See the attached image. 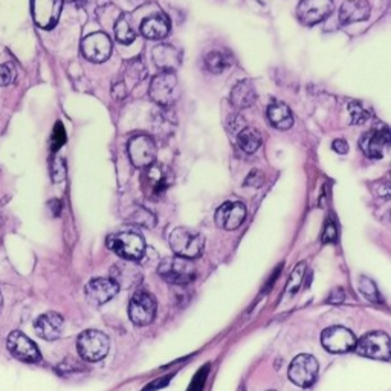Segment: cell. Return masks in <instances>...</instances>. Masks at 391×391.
Masks as SVG:
<instances>
[{
  "label": "cell",
  "mask_w": 391,
  "mask_h": 391,
  "mask_svg": "<svg viewBox=\"0 0 391 391\" xmlns=\"http://www.w3.org/2000/svg\"><path fill=\"white\" fill-rule=\"evenodd\" d=\"M107 247L124 260L138 262L147 246L144 237L138 230L132 226H124L107 237Z\"/></svg>",
  "instance_id": "obj_1"
},
{
  "label": "cell",
  "mask_w": 391,
  "mask_h": 391,
  "mask_svg": "<svg viewBox=\"0 0 391 391\" xmlns=\"http://www.w3.org/2000/svg\"><path fill=\"white\" fill-rule=\"evenodd\" d=\"M168 243L171 251H173L176 255L193 260L202 255L205 238L202 234L189 230V228L179 226L170 233Z\"/></svg>",
  "instance_id": "obj_2"
},
{
  "label": "cell",
  "mask_w": 391,
  "mask_h": 391,
  "mask_svg": "<svg viewBox=\"0 0 391 391\" xmlns=\"http://www.w3.org/2000/svg\"><path fill=\"white\" fill-rule=\"evenodd\" d=\"M158 274L170 284L185 286L192 283L196 276L197 271L194 263L184 257H167L158 263Z\"/></svg>",
  "instance_id": "obj_3"
},
{
  "label": "cell",
  "mask_w": 391,
  "mask_h": 391,
  "mask_svg": "<svg viewBox=\"0 0 391 391\" xmlns=\"http://www.w3.org/2000/svg\"><path fill=\"white\" fill-rule=\"evenodd\" d=\"M150 98L159 107H170L177 98V77L171 71H161L155 75L148 88Z\"/></svg>",
  "instance_id": "obj_4"
},
{
  "label": "cell",
  "mask_w": 391,
  "mask_h": 391,
  "mask_svg": "<svg viewBox=\"0 0 391 391\" xmlns=\"http://www.w3.org/2000/svg\"><path fill=\"white\" fill-rule=\"evenodd\" d=\"M355 350L358 355L378 359L390 361L391 358V342L390 337L384 332H370L356 341Z\"/></svg>",
  "instance_id": "obj_5"
},
{
  "label": "cell",
  "mask_w": 391,
  "mask_h": 391,
  "mask_svg": "<svg viewBox=\"0 0 391 391\" xmlns=\"http://www.w3.org/2000/svg\"><path fill=\"white\" fill-rule=\"evenodd\" d=\"M77 349L84 361L98 362L109 353L110 341L103 332L86 330L78 337Z\"/></svg>",
  "instance_id": "obj_6"
},
{
  "label": "cell",
  "mask_w": 391,
  "mask_h": 391,
  "mask_svg": "<svg viewBox=\"0 0 391 391\" xmlns=\"http://www.w3.org/2000/svg\"><path fill=\"white\" fill-rule=\"evenodd\" d=\"M142 192H144L147 199H159L171 185V175L170 171L161 164H151L146 167V171L142 173Z\"/></svg>",
  "instance_id": "obj_7"
},
{
  "label": "cell",
  "mask_w": 391,
  "mask_h": 391,
  "mask_svg": "<svg viewBox=\"0 0 391 391\" xmlns=\"http://www.w3.org/2000/svg\"><path fill=\"white\" fill-rule=\"evenodd\" d=\"M129 315L133 324L136 326H148L155 320L156 315V300L147 291H136L129 304Z\"/></svg>",
  "instance_id": "obj_8"
},
{
  "label": "cell",
  "mask_w": 391,
  "mask_h": 391,
  "mask_svg": "<svg viewBox=\"0 0 391 391\" xmlns=\"http://www.w3.org/2000/svg\"><path fill=\"white\" fill-rule=\"evenodd\" d=\"M320 366L318 361L310 355H298L289 367V379L295 385L309 388L318 379Z\"/></svg>",
  "instance_id": "obj_9"
},
{
  "label": "cell",
  "mask_w": 391,
  "mask_h": 391,
  "mask_svg": "<svg viewBox=\"0 0 391 391\" xmlns=\"http://www.w3.org/2000/svg\"><path fill=\"white\" fill-rule=\"evenodd\" d=\"M127 150L132 164L136 168H146L153 164L158 151L155 141L148 135H144V133H139V135L130 138Z\"/></svg>",
  "instance_id": "obj_10"
},
{
  "label": "cell",
  "mask_w": 391,
  "mask_h": 391,
  "mask_svg": "<svg viewBox=\"0 0 391 391\" xmlns=\"http://www.w3.org/2000/svg\"><path fill=\"white\" fill-rule=\"evenodd\" d=\"M6 346L9 353H11V355L18 361L28 362V364H34V362L42 361L39 347H37L34 342L22 332L14 330L9 333Z\"/></svg>",
  "instance_id": "obj_11"
},
{
  "label": "cell",
  "mask_w": 391,
  "mask_h": 391,
  "mask_svg": "<svg viewBox=\"0 0 391 391\" xmlns=\"http://www.w3.org/2000/svg\"><path fill=\"white\" fill-rule=\"evenodd\" d=\"M81 54L92 63H103L112 55V40L107 34L93 33L81 42Z\"/></svg>",
  "instance_id": "obj_12"
},
{
  "label": "cell",
  "mask_w": 391,
  "mask_h": 391,
  "mask_svg": "<svg viewBox=\"0 0 391 391\" xmlns=\"http://www.w3.org/2000/svg\"><path fill=\"white\" fill-rule=\"evenodd\" d=\"M333 6H335L333 0H300L297 17L303 25L313 26L327 18L333 11Z\"/></svg>",
  "instance_id": "obj_13"
},
{
  "label": "cell",
  "mask_w": 391,
  "mask_h": 391,
  "mask_svg": "<svg viewBox=\"0 0 391 391\" xmlns=\"http://www.w3.org/2000/svg\"><path fill=\"white\" fill-rule=\"evenodd\" d=\"M63 0H31L34 22L43 30H52L62 16Z\"/></svg>",
  "instance_id": "obj_14"
},
{
  "label": "cell",
  "mask_w": 391,
  "mask_h": 391,
  "mask_svg": "<svg viewBox=\"0 0 391 391\" xmlns=\"http://www.w3.org/2000/svg\"><path fill=\"white\" fill-rule=\"evenodd\" d=\"M390 141L391 135L387 126L375 127L361 136L359 147L366 156L371 159H380L384 156L385 148L390 146Z\"/></svg>",
  "instance_id": "obj_15"
},
{
  "label": "cell",
  "mask_w": 391,
  "mask_h": 391,
  "mask_svg": "<svg viewBox=\"0 0 391 391\" xmlns=\"http://www.w3.org/2000/svg\"><path fill=\"white\" fill-rule=\"evenodd\" d=\"M321 342L322 347L330 353H347L355 349L356 338L349 329L333 326L322 332Z\"/></svg>",
  "instance_id": "obj_16"
},
{
  "label": "cell",
  "mask_w": 391,
  "mask_h": 391,
  "mask_svg": "<svg viewBox=\"0 0 391 391\" xmlns=\"http://www.w3.org/2000/svg\"><path fill=\"white\" fill-rule=\"evenodd\" d=\"M119 291V286L109 279H93L86 284V300H88L92 306H103L107 301H110Z\"/></svg>",
  "instance_id": "obj_17"
},
{
  "label": "cell",
  "mask_w": 391,
  "mask_h": 391,
  "mask_svg": "<svg viewBox=\"0 0 391 391\" xmlns=\"http://www.w3.org/2000/svg\"><path fill=\"white\" fill-rule=\"evenodd\" d=\"M246 206L242 202H225L217 208L216 211V223L222 230L234 231L238 226H242L246 218Z\"/></svg>",
  "instance_id": "obj_18"
},
{
  "label": "cell",
  "mask_w": 391,
  "mask_h": 391,
  "mask_svg": "<svg viewBox=\"0 0 391 391\" xmlns=\"http://www.w3.org/2000/svg\"><path fill=\"white\" fill-rule=\"evenodd\" d=\"M110 279L115 281L119 288H124V289L136 288L142 280V271L136 262L127 260L117 264L115 268L112 269Z\"/></svg>",
  "instance_id": "obj_19"
},
{
  "label": "cell",
  "mask_w": 391,
  "mask_h": 391,
  "mask_svg": "<svg viewBox=\"0 0 391 391\" xmlns=\"http://www.w3.org/2000/svg\"><path fill=\"white\" fill-rule=\"evenodd\" d=\"M63 324H64V320L60 313L46 312L35 320L34 329L37 332V335H39L42 339L54 341L62 335Z\"/></svg>",
  "instance_id": "obj_20"
},
{
  "label": "cell",
  "mask_w": 391,
  "mask_h": 391,
  "mask_svg": "<svg viewBox=\"0 0 391 391\" xmlns=\"http://www.w3.org/2000/svg\"><path fill=\"white\" fill-rule=\"evenodd\" d=\"M151 57H153V62L161 71L175 72L180 66V62H182V52H180L177 47L167 43H161L155 46Z\"/></svg>",
  "instance_id": "obj_21"
},
{
  "label": "cell",
  "mask_w": 391,
  "mask_h": 391,
  "mask_svg": "<svg viewBox=\"0 0 391 391\" xmlns=\"http://www.w3.org/2000/svg\"><path fill=\"white\" fill-rule=\"evenodd\" d=\"M168 33H170V22L161 11L148 16L141 22V34L148 40H162L165 39Z\"/></svg>",
  "instance_id": "obj_22"
},
{
  "label": "cell",
  "mask_w": 391,
  "mask_h": 391,
  "mask_svg": "<svg viewBox=\"0 0 391 391\" xmlns=\"http://www.w3.org/2000/svg\"><path fill=\"white\" fill-rule=\"evenodd\" d=\"M370 17V4L367 0H346L339 8V22L350 25L367 21Z\"/></svg>",
  "instance_id": "obj_23"
},
{
  "label": "cell",
  "mask_w": 391,
  "mask_h": 391,
  "mask_svg": "<svg viewBox=\"0 0 391 391\" xmlns=\"http://www.w3.org/2000/svg\"><path fill=\"white\" fill-rule=\"evenodd\" d=\"M266 117H268L271 126L276 130H289L293 126L292 110L283 101L272 100L268 109H266Z\"/></svg>",
  "instance_id": "obj_24"
},
{
  "label": "cell",
  "mask_w": 391,
  "mask_h": 391,
  "mask_svg": "<svg viewBox=\"0 0 391 391\" xmlns=\"http://www.w3.org/2000/svg\"><path fill=\"white\" fill-rule=\"evenodd\" d=\"M257 98H259V93H257L254 84L250 80L238 81L230 93V101L237 109L251 107Z\"/></svg>",
  "instance_id": "obj_25"
},
{
  "label": "cell",
  "mask_w": 391,
  "mask_h": 391,
  "mask_svg": "<svg viewBox=\"0 0 391 391\" xmlns=\"http://www.w3.org/2000/svg\"><path fill=\"white\" fill-rule=\"evenodd\" d=\"M231 64H233V55L225 49H214L204 55L205 69L213 75L225 72Z\"/></svg>",
  "instance_id": "obj_26"
},
{
  "label": "cell",
  "mask_w": 391,
  "mask_h": 391,
  "mask_svg": "<svg viewBox=\"0 0 391 391\" xmlns=\"http://www.w3.org/2000/svg\"><path fill=\"white\" fill-rule=\"evenodd\" d=\"M237 144L245 153H255L262 146L260 132L254 127H245L237 133Z\"/></svg>",
  "instance_id": "obj_27"
},
{
  "label": "cell",
  "mask_w": 391,
  "mask_h": 391,
  "mask_svg": "<svg viewBox=\"0 0 391 391\" xmlns=\"http://www.w3.org/2000/svg\"><path fill=\"white\" fill-rule=\"evenodd\" d=\"M113 30H115V37L121 45H130L136 39V33L133 31V28L129 23V18L126 14H121L118 17V21L115 22V28H113Z\"/></svg>",
  "instance_id": "obj_28"
},
{
  "label": "cell",
  "mask_w": 391,
  "mask_h": 391,
  "mask_svg": "<svg viewBox=\"0 0 391 391\" xmlns=\"http://www.w3.org/2000/svg\"><path fill=\"white\" fill-rule=\"evenodd\" d=\"M349 115L351 124H364L373 117V110H371L366 103L353 100L349 103Z\"/></svg>",
  "instance_id": "obj_29"
},
{
  "label": "cell",
  "mask_w": 391,
  "mask_h": 391,
  "mask_svg": "<svg viewBox=\"0 0 391 391\" xmlns=\"http://www.w3.org/2000/svg\"><path fill=\"white\" fill-rule=\"evenodd\" d=\"M124 74H126V78L132 84H138L142 80L147 77V66L144 64L139 57L138 59H133L126 64V69H124Z\"/></svg>",
  "instance_id": "obj_30"
},
{
  "label": "cell",
  "mask_w": 391,
  "mask_h": 391,
  "mask_svg": "<svg viewBox=\"0 0 391 391\" xmlns=\"http://www.w3.org/2000/svg\"><path fill=\"white\" fill-rule=\"evenodd\" d=\"M306 272V263H300L297 268H295L289 276L288 286H286V298L292 297L293 293H297L300 284L303 281V275Z\"/></svg>",
  "instance_id": "obj_31"
},
{
  "label": "cell",
  "mask_w": 391,
  "mask_h": 391,
  "mask_svg": "<svg viewBox=\"0 0 391 391\" xmlns=\"http://www.w3.org/2000/svg\"><path fill=\"white\" fill-rule=\"evenodd\" d=\"M359 291L362 292L364 297L371 301V303H379L380 301V295L378 292L376 284L371 281L367 276H361L359 279Z\"/></svg>",
  "instance_id": "obj_32"
},
{
  "label": "cell",
  "mask_w": 391,
  "mask_h": 391,
  "mask_svg": "<svg viewBox=\"0 0 391 391\" xmlns=\"http://www.w3.org/2000/svg\"><path fill=\"white\" fill-rule=\"evenodd\" d=\"M64 142H66V132H64L63 124L59 121L54 127V133L51 138V147L54 151H57L62 146H64Z\"/></svg>",
  "instance_id": "obj_33"
},
{
  "label": "cell",
  "mask_w": 391,
  "mask_h": 391,
  "mask_svg": "<svg viewBox=\"0 0 391 391\" xmlns=\"http://www.w3.org/2000/svg\"><path fill=\"white\" fill-rule=\"evenodd\" d=\"M245 127H246V119L242 115H237L235 113V115H231L228 118V129H230V132L238 133Z\"/></svg>",
  "instance_id": "obj_34"
},
{
  "label": "cell",
  "mask_w": 391,
  "mask_h": 391,
  "mask_svg": "<svg viewBox=\"0 0 391 391\" xmlns=\"http://www.w3.org/2000/svg\"><path fill=\"white\" fill-rule=\"evenodd\" d=\"M263 182H264V175L262 173V171L260 170H252L250 173V176L246 177L245 185L257 188V187H262Z\"/></svg>",
  "instance_id": "obj_35"
},
{
  "label": "cell",
  "mask_w": 391,
  "mask_h": 391,
  "mask_svg": "<svg viewBox=\"0 0 391 391\" xmlns=\"http://www.w3.org/2000/svg\"><path fill=\"white\" fill-rule=\"evenodd\" d=\"M338 238V231H337V226L335 223H333L332 221L327 222L326 228H324V234H322V242L324 243H330V242H337Z\"/></svg>",
  "instance_id": "obj_36"
},
{
  "label": "cell",
  "mask_w": 391,
  "mask_h": 391,
  "mask_svg": "<svg viewBox=\"0 0 391 391\" xmlns=\"http://www.w3.org/2000/svg\"><path fill=\"white\" fill-rule=\"evenodd\" d=\"M112 95H113V98H115V100H126V97L129 95L127 84L124 81H118V83L113 84Z\"/></svg>",
  "instance_id": "obj_37"
},
{
  "label": "cell",
  "mask_w": 391,
  "mask_h": 391,
  "mask_svg": "<svg viewBox=\"0 0 391 391\" xmlns=\"http://www.w3.org/2000/svg\"><path fill=\"white\" fill-rule=\"evenodd\" d=\"M13 81V72L6 64H0V88Z\"/></svg>",
  "instance_id": "obj_38"
},
{
  "label": "cell",
  "mask_w": 391,
  "mask_h": 391,
  "mask_svg": "<svg viewBox=\"0 0 391 391\" xmlns=\"http://www.w3.org/2000/svg\"><path fill=\"white\" fill-rule=\"evenodd\" d=\"M332 148L339 155H346L349 151V144L344 139H335V141H333V144H332Z\"/></svg>",
  "instance_id": "obj_39"
},
{
  "label": "cell",
  "mask_w": 391,
  "mask_h": 391,
  "mask_svg": "<svg viewBox=\"0 0 391 391\" xmlns=\"http://www.w3.org/2000/svg\"><path fill=\"white\" fill-rule=\"evenodd\" d=\"M342 300H344V291L342 289H335L332 292L330 295V303H341Z\"/></svg>",
  "instance_id": "obj_40"
},
{
  "label": "cell",
  "mask_w": 391,
  "mask_h": 391,
  "mask_svg": "<svg viewBox=\"0 0 391 391\" xmlns=\"http://www.w3.org/2000/svg\"><path fill=\"white\" fill-rule=\"evenodd\" d=\"M2 306H4V297H2V292H0V310H2Z\"/></svg>",
  "instance_id": "obj_41"
},
{
  "label": "cell",
  "mask_w": 391,
  "mask_h": 391,
  "mask_svg": "<svg viewBox=\"0 0 391 391\" xmlns=\"http://www.w3.org/2000/svg\"><path fill=\"white\" fill-rule=\"evenodd\" d=\"M271 391H272V390H271Z\"/></svg>",
  "instance_id": "obj_42"
}]
</instances>
